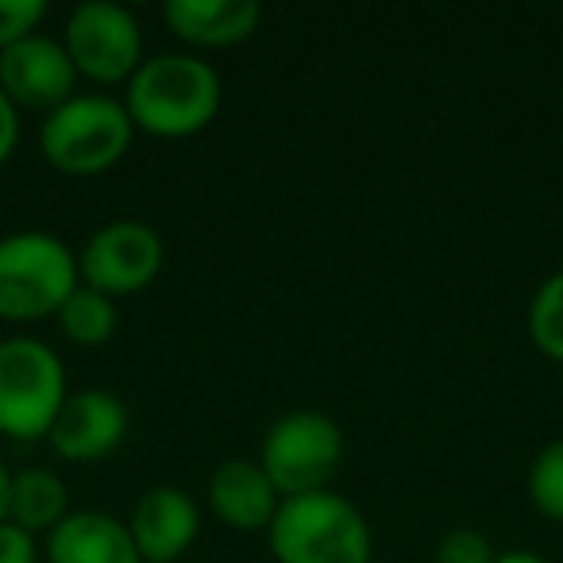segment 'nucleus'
I'll use <instances>...</instances> for the list:
<instances>
[{"label": "nucleus", "mask_w": 563, "mask_h": 563, "mask_svg": "<svg viewBox=\"0 0 563 563\" xmlns=\"http://www.w3.org/2000/svg\"><path fill=\"white\" fill-rule=\"evenodd\" d=\"M224 86L212 63L194 51L151 55L132 74L124 93V109L135 132L155 140H189L217 120Z\"/></svg>", "instance_id": "f257e3e1"}, {"label": "nucleus", "mask_w": 563, "mask_h": 563, "mask_svg": "<svg viewBox=\"0 0 563 563\" xmlns=\"http://www.w3.org/2000/svg\"><path fill=\"white\" fill-rule=\"evenodd\" d=\"M266 544L278 563H375L367 517L336 490L282 498Z\"/></svg>", "instance_id": "f03ea898"}, {"label": "nucleus", "mask_w": 563, "mask_h": 563, "mask_svg": "<svg viewBox=\"0 0 563 563\" xmlns=\"http://www.w3.org/2000/svg\"><path fill=\"white\" fill-rule=\"evenodd\" d=\"M135 124L124 101L109 93H74L66 104L43 117L40 151L58 174L93 178L132 151Z\"/></svg>", "instance_id": "7ed1b4c3"}, {"label": "nucleus", "mask_w": 563, "mask_h": 563, "mask_svg": "<svg viewBox=\"0 0 563 563\" xmlns=\"http://www.w3.org/2000/svg\"><path fill=\"white\" fill-rule=\"evenodd\" d=\"M78 286V255L58 235H0V321L32 324L58 317Z\"/></svg>", "instance_id": "20e7f679"}, {"label": "nucleus", "mask_w": 563, "mask_h": 563, "mask_svg": "<svg viewBox=\"0 0 563 563\" xmlns=\"http://www.w3.org/2000/svg\"><path fill=\"white\" fill-rule=\"evenodd\" d=\"M66 398L70 386L55 347L35 336L0 340V437L20 444L47 440Z\"/></svg>", "instance_id": "39448f33"}, {"label": "nucleus", "mask_w": 563, "mask_h": 563, "mask_svg": "<svg viewBox=\"0 0 563 563\" xmlns=\"http://www.w3.org/2000/svg\"><path fill=\"white\" fill-rule=\"evenodd\" d=\"M347 455L344 429L321 409H290L271 421L258 448V463L282 498L332 490Z\"/></svg>", "instance_id": "423d86ee"}, {"label": "nucleus", "mask_w": 563, "mask_h": 563, "mask_svg": "<svg viewBox=\"0 0 563 563\" xmlns=\"http://www.w3.org/2000/svg\"><path fill=\"white\" fill-rule=\"evenodd\" d=\"M63 47L78 78L93 81V86H128L147 58L140 16L117 0H86L70 9Z\"/></svg>", "instance_id": "0eeeda50"}, {"label": "nucleus", "mask_w": 563, "mask_h": 563, "mask_svg": "<svg viewBox=\"0 0 563 563\" xmlns=\"http://www.w3.org/2000/svg\"><path fill=\"white\" fill-rule=\"evenodd\" d=\"M166 243L143 220H109L78 251L81 286L104 298H132L163 274Z\"/></svg>", "instance_id": "6e6552de"}, {"label": "nucleus", "mask_w": 563, "mask_h": 563, "mask_svg": "<svg viewBox=\"0 0 563 563\" xmlns=\"http://www.w3.org/2000/svg\"><path fill=\"white\" fill-rule=\"evenodd\" d=\"M0 93L16 109H32L43 117L70 101L78 93V70H74L63 40L40 32L16 47L0 51Z\"/></svg>", "instance_id": "1a4fd4ad"}, {"label": "nucleus", "mask_w": 563, "mask_h": 563, "mask_svg": "<svg viewBox=\"0 0 563 563\" xmlns=\"http://www.w3.org/2000/svg\"><path fill=\"white\" fill-rule=\"evenodd\" d=\"M128 424L132 417H128L124 398L104 386H89L66 398L47 432V444L66 463H97L124 444Z\"/></svg>", "instance_id": "9d476101"}, {"label": "nucleus", "mask_w": 563, "mask_h": 563, "mask_svg": "<svg viewBox=\"0 0 563 563\" xmlns=\"http://www.w3.org/2000/svg\"><path fill=\"white\" fill-rule=\"evenodd\" d=\"M128 532L143 563H178L201 537V509L181 486H151L132 506Z\"/></svg>", "instance_id": "9b49d317"}, {"label": "nucleus", "mask_w": 563, "mask_h": 563, "mask_svg": "<svg viewBox=\"0 0 563 563\" xmlns=\"http://www.w3.org/2000/svg\"><path fill=\"white\" fill-rule=\"evenodd\" d=\"M205 498L212 517H220V525L232 532H266L282 506L278 486L258 460H224L209 475Z\"/></svg>", "instance_id": "f8f14e48"}, {"label": "nucleus", "mask_w": 563, "mask_h": 563, "mask_svg": "<svg viewBox=\"0 0 563 563\" xmlns=\"http://www.w3.org/2000/svg\"><path fill=\"white\" fill-rule=\"evenodd\" d=\"M163 20L186 47L228 51L258 32L263 9L258 0H170Z\"/></svg>", "instance_id": "ddd939ff"}, {"label": "nucleus", "mask_w": 563, "mask_h": 563, "mask_svg": "<svg viewBox=\"0 0 563 563\" xmlns=\"http://www.w3.org/2000/svg\"><path fill=\"white\" fill-rule=\"evenodd\" d=\"M47 563H143L128 521L104 509H70L63 525L47 532Z\"/></svg>", "instance_id": "4468645a"}, {"label": "nucleus", "mask_w": 563, "mask_h": 563, "mask_svg": "<svg viewBox=\"0 0 563 563\" xmlns=\"http://www.w3.org/2000/svg\"><path fill=\"white\" fill-rule=\"evenodd\" d=\"M70 517V486L51 467H24L12 475L9 490V525L47 537L55 525Z\"/></svg>", "instance_id": "2eb2a0df"}, {"label": "nucleus", "mask_w": 563, "mask_h": 563, "mask_svg": "<svg viewBox=\"0 0 563 563\" xmlns=\"http://www.w3.org/2000/svg\"><path fill=\"white\" fill-rule=\"evenodd\" d=\"M58 329L70 344L78 347H101L117 336V324H120V313H117V301L104 298V294L89 290V286H78V290L66 298V306L58 309Z\"/></svg>", "instance_id": "dca6fc26"}, {"label": "nucleus", "mask_w": 563, "mask_h": 563, "mask_svg": "<svg viewBox=\"0 0 563 563\" xmlns=\"http://www.w3.org/2000/svg\"><path fill=\"white\" fill-rule=\"evenodd\" d=\"M529 340L548 360L563 363V266L537 286L529 301Z\"/></svg>", "instance_id": "f3484780"}, {"label": "nucleus", "mask_w": 563, "mask_h": 563, "mask_svg": "<svg viewBox=\"0 0 563 563\" xmlns=\"http://www.w3.org/2000/svg\"><path fill=\"white\" fill-rule=\"evenodd\" d=\"M525 494H529V506L537 509L544 521L563 525V437L548 440L537 452V460L529 463Z\"/></svg>", "instance_id": "a211bd4d"}, {"label": "nucleus", "mask_w": 563, "mask_h": 563, "mask_svg": "<svg viewBox=\"0 0 563 563\" xmlns=\"http://www.w3.org/2000/svg\"><path fill=\"white\" fill-rule=\"evenodd\" d=\"M47 20V0H0V51L40 35Z\"/></svg>", "instance_id": "6ab92c4d"}, {"label": "nucleus", "mask_w": 563, "mask_h": 563, "mask_svg": "<svg viewBox=\"0 0 563 563\" xmlns=\"http://www.w3.org/2000/svg\"><path fill=\"white\" fill-rule=\"evenodd\" d=\"M437 563H494L498 560V548L490 544L483 529H471V525H460V529H448L444 537L437 540Z\"/></svg>", "instance_id": "aec40b11"}, {"label": "nucleus", "mask_w": 563, "mask_h": 563, "mask_svg": "<svg viewBox=\"0 0 563 563\" xmlns=\"http://www.w3.org/2000/svg\"><path fill=\"white\" fill-rule=\"evenodd\" d=\"M0 563H43L40 537L4 521L0 525Z\"/></svg>", "instance_id": "412c9836"}, {"label": "nucleus", "mask_w": 563, "mask_h": 563, "mask_svg": "<svg viewBox=\"0 0 563 563\" xmlns=\"http://www.w3.org/2000/svg\"><path fill=\"white\" fill-rule=\"evenodd\" d=\"M16 143H20V109L0 93V166L12 158Z\"/></svg>", "instance_id": "4be33fe9"}, {"label": "nucleus", "mask_w": 563, "mask_h": 563, "mask_svg": "<svg viewBox=\"0 0 563 563\" xmlns=\"http://www.w3.org/2000/svg\"><path fill=\"white\" fill-rule=\"evenodd\" d=\"M494 563H552V560H544L540 552H529V548H509V552H498Z\"/></svg>", "instance_id": "5701e85b"}, {"label": "nucleus", "mask_w": 563, "mask_h": 563, "mask_svg": "<svg viewBox=\"0 0 563 563\" xmlns=\"http://www.w3.org/2000/svg\"><path fill=\"white\" fill-rule=\"evenodd\" d=\"M9 490H12V471L0 460V525L9 521Z\"/></svg>", "instance_id": "b1692460"}]
</instances>
